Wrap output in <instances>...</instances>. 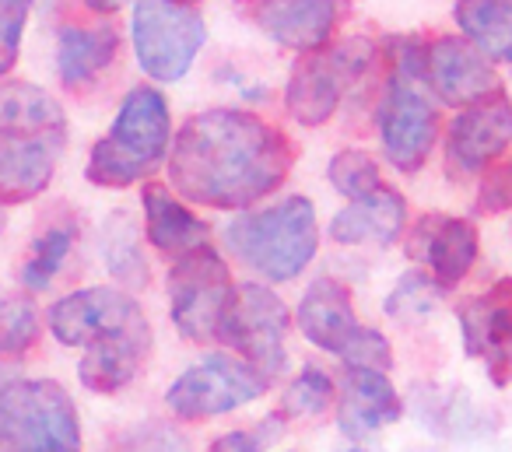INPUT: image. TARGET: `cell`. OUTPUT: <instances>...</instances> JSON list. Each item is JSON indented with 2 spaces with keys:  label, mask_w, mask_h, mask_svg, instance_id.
<instances>
[{
  "label": "cell",
  "mask_w": 512,
  "mask_h": 452,
  "mask_svg": "<svg viewBox=\"0 0 512 452\" xmlns=\"http://www.w3.org/2000/svg\"><path fill=\"white\" fill-rule=\"evenodd\" d=\"M295 165V144L246 109H207L169 148V183L193 204L242 211L271 197Z\"/></svg>",
  "instance_id": "cell-1"
},
{
  "label": "cell",
  "mask_w": 512,
  "mask_h": 452,
  "mask_svg": "<svg viewBox=\"0 0 512 452\" xmlns=\"http://www.w3.org/2000/svg\"><path fill=\"white\" fill-rule=\"evenodd\" d=\"M50 333L64 347H85L78 379L99 396L120 393L137 379L151 351V323L120 288H81L50 305Z\"/></svg>",
  "instance_id": "cell-2"
},
{
  "label": "cell",
  "mask_w": 512,
  "mask_h": 452,
  "mask_svg": "<svg viewBox=\"0 0 512 452\" xmlns=\"http://www.w3.org/2000/svg\"><path fill=\"white\" fill-rule=\"evenodd\" d=\"M172 116L158 88L137 85L127 92L109 134L92 148L85 179L102 190H123L148 179L169 158Z\"/></svg>",
  "instance_id": "cell-3"
},
{
  "label": "cell",
  "mask_w": 512,
  "mask_h": 452,
  "mask_svg": "<svg viewBox=\"0 0 512 452\" xmlns=\"http://www.w3.org/2000/svg\"><path fill=\"white\" fill-rule=\"evenodd\" d=\"M225 246L239 263L267 281H295L320 246L316 207L306 197H285L271 207L228 221Z\"/></svg>",
  "instance_id": "cell-4"
},
{
  "label": "cell",
  "mask_w": 512,
  "mask_h": 452,
  "mask_svg": "<svg viewBox=\"0 0 512 452\" xmlns=\"http://www.w3.org/2000/svg\"><path fill=\"white\" fill-rule=\"evenodd\" d=\"M0 449L81 452L71 393L53 379H8L0 386Z\"/></svg>",
  "instance_id": "cell-5"
},
{
  "label": "cell",
  "mask_w": 512,
  "mask_h": 452,
  "mask_svg": "<svg viewBox=\"0 0 512 452\" xmlns=\"http://www.w3.org/2000/svg\"><path fill=\"white\" fill-rule=\"evenodd\" d=\"M299 330L309 344L320 351L337 354L348 365L362 368H390L393 351L390 340L372 326H362L351 305V291L334 277H320L309 284V291L299 302Z\"/></svg>",
  "instance_id": "cell-6"
},
{
  "label": "cell",
  "mask_w": 512,
  "mask_h": 452,
  "mask_svg": "<svg viewBox=\"0 0 512 452\" xmlns=\"http://www.w3.org/2000/svg\"><path fill=\"white\" fill-rule=\"evenodd\" d=\"M137 64L155 81H179L190 74L200 46H204V18L183 0H137L134 22Z\"/></svg>",
  "instance_id": "cell-7"
},
{
  "label": "cell",
  "mask_w": 512,
  "mask_h": 452,
  "mask_svg": "<svg viewBox=\"0 0 512 452\" xmlns=\"http://www.w3.org/2000/svg\"><path fill=\"white\" fill-rule=\"evenodd\" d=\"M288 305L271 288L256 281L235 284L228 305L221 312L218 340H225L239 358L256 365L267 379L285 372L288 351Z\"/></svg>",
  "instance_id": "cell-8"
},
{
  "label": "cell",
  "mask_w": 512,
  "mask_h": 452,
  "mask_svg": "<svg viewBox=\"0 0 512 452\" xmlns=\"http://www.w3.org/2000/svg\"><path fill=\"white\" fill-rule=\"evenodd\" d=\"M267 386H271V379L256 365H249L246 358L207 354L172 382L165 403L179 421H204V417L228 414V410L260 400Z\"/></svg>",
  "instance_id": "cell-9"
},
{
  "label": "cell",
  "mask_w": 512,
  "mask_h": 452,
  "mask_svg": "<svg viewBox=\"0 0 512 452\" xmlns=\"http://www.w3.org/2000/svg\"><path fill=\"white\" fill-rule=\"evenodd\" d=\"M232 288V270L207 242L176 256L169 270V316L176 330L197 344L214 340Z\"/></svg>",
  "instance_id": "cell-10"
},
{
  "label": "cell",
  "mask_w": 512,
  "mask_h": 452,
  "mask_svg": "<svg viewBox=\"0 0 512 452\" xmlns=\"http://www.w3.org/2000/svg\"><path fill=\"white\" fill-rule=\"evenodd\" d=\"M418 74L400 71L390 78L379 106V137L390 165L400 172H418L439 141V113L418 88Z\"/></svg>",
  "instance_id": "cell-11"
},
{
  "label": "cell",
  "mask_w": 512,
  "mask_h": 452,
  "mask_svg": "<svg viewBox=\"0 0 512 452\" xmlns=\"http://www.w3.org/2000/svg\"><path fill=\"white\" fill-rule=\"evenodd\" d=\"M512 144V102L502 88L484 99L463 106V113L449 123L446 162L456 176H481L484 169L505 155Z\"/></svg>",
  "instance_id": "cell-12"
},
{
  "label": "cell",
  "mask_w": 512,
  "mask_h": 452,
  "mask_svg": "<svg viewBox=\"0 0 512 452\" xmlns=\"http://www.w3.org/2000/svg\"><path fill=\"white\" fill-rule=\"evenodd\" d=\"M67 130L0 127V204H25L50 186Z\"/></svg>",
  "instance_id": "cell-13"
},
{
  "label": "cell",
  "mask_w": 512,
  "mask_h": 452,
  "mask_svg": "<svg viewBox=\"0 0 512 452\" xmlns=\"http://www.w3.org/2000/svg\"><path fill=\"white\" fill-rule=\"evenodd\" d=\"M421 81L446 106H470L498 88L491 57H484L467 36H439L421 50Z\"/></svg>",
  "instance_id": "cell-14"
},
{
  "label": "cell",
  "mask_w": 512,
  "mask_h": 452,
  "mask_svg": "<svg viewBox=\"0 0 512 452\" xmlns=\"http://www.w3.org/2000/svg\"><path fill=\"white\" fill-rule=\"evenodd\" d=\"M460 330L470 358L484 361L498 386L512 382V281H495L484 295L463 302Z\"/></svg>",
  "instance_id": "cell-15"
},
{
  "label": "cell",
  "mask_w": 512,
  "mask_h": 452,
  "mask_svg": "<svg viewBox=\"0 0 512 452\" xmlns=\"http://www.w3.org/2000/svg\"><path fill=\"white\" fill-rule=\"evenodd\" d=\"M242 8L267 39L299 53L327 46L341 18V0H242Z\"/></svg>",
  "instance_id": "cell-16"
},
{
  "label": "cell",
  "mask_w": 512,
  "mask_h": 452,
  "mask_svg": "<svg viewBox=\"0 0 512 452\" xmlns=\"http://www.w3.org/2000/svg\"><path fill=\"white\" fill-rule=\"evenodd\" d=\"M407 253L418 263H425L428 274L442 284L453 288L474 270L477 253H481V239L477 228L467 218H449V214H425L418 225L411 228L407 239Z\"/></svg>",
  "instance_id": "cell-17"
},
{
  "label": "cell",
  "mask_w": 512,
  "mask_h": 452,
  "mask_svg": "<svg viewBox=\"0 0 512 452\" xmlns=\"http://www.w3.org/2000/svg\"><path fill=\"white\" fill-rule=\"evenodd\" d=\"M400 403L393 382L383 368L348 365L341 379V407H337V428L348 438H365L386 424L400 421Z\"/></svg>",
  "instance_id": "cell-18"
},
{
  "label": "cell",
  "mask_w": 512,
  "mask_h": 452,
  "mask_svg": "<svg viewBox=\"0 0 512 452\" xmlns=\"http://www.w3.org/2000/svg\"><path fill=\"white\" fill-rule=\"evenodd\" d=\"M407 225V200L393 186H379L369 197H358L334 214L330 239L341 246H393Z\"/></svg>",
  "instance_id": "cell-19"
},
{
  "label": "cell",
  "mask_w": 512,
  "mask_h": 452,
  "mask_svg": "<svg viewBox=\"0 0 512 452\" xmlns=\"http://www.w3.org/2000/svg\"><path fill=\"white\" fill-rule=\"evenodd\" d=\"M348 78H344L341 64L334 53H309L295 64L292 81H288V113L292 120H299L302 127H320L337 113Z\"/></svg>",
  "instance_id": "cell-20"
},
{
  "label": "cell",
  "mask_w": 512,
  "mask_h": 452,
  "mask_svg": "<svg viewBox=\"0 0 512 452\" xmlns=\"http://www.w3.org/2000/svg\"><path fill=\"white\" fill-rule=\"evenodd\" d=\"M141 204H144V232H148V242L158 253L183 256L207 242V225L190 207L179 204V197L169 186L144 183Z\"/></svg>",
  "instance_id": "cell-21"
},
{
  "label": "cell",
  "mask_w": 512,
  "mask_h": 452,
  "mask_svg": "<svg viewBox=\"0 0 512 452\" xmlns=\"http://www.w3.org/2000/svg\"><path fill=\"white\" fill-rule=\"evenodd\" d=\"M120 53V32L113 25H67L57 36V71L64 85H85L102 74Z\"/></svg>",
  "instance_id": "cell-22"
},
{
  "label": "cell",
  "mask_w": 512,
  "mask_h": 452,
  "mask_svg": "<svg viewBox=\"0 0 512 452\" xmlns=\"http://www.w3.org/2000/svg\"><path fill=\"white\" fill-rule=\"evenodd\" d=\"M456 25L484 57L512 64V0H456Z\"/></svg>",
  "instance_id": "cell-23"
},
{
  "label": "cell",
  "mask_w": 512,
  "mask_h": 452,
  "mask_svg": "<svg viewBox=\"0 0 512 452\" xmlns=\"http://www.w3.org/2000/svg\"><path fill=\"white\" fill-rule=\"evenodd\" d=\"M0 127L67 130L64 109L50 92L29 81H11L0 88Z\"/></svg>",
  "instance_id": "cell-24"
},
{
  "label": "cell",
  "mask_w": 512,
  "mask_h": 452,
  "mask_svg": "<svg viewBox=\"0 0 512 452\" xmlns=\"http://www.w3.org/2000/svg\"><path fill=\"white\" fill-rule=\"evenodd\" d=\"M74 239H78V225L74 221H57L50 225L29 249V260L22 263V284L29 291H43L60 274L64 260L71 256Z\"/></svg>",
  "instance_id": "cell-25"
},
{
  "label": "cell",
  "mask_w": 512,
  "mask_h": 452,
  "mask_svg": "<svg viewBox=\"0 0 512 452\" xmlns=\"http://www.w3.org/2000/svg\"><path fill=\"white\" fill-rule=\"evenodd\" d=\"M102 253H106V267L116 281L123 284H148V263L141 256V242H137V232L127 218H113L106 228V239H102Z\"/></svg>",
  "instance_id": "cell-26"
},
{
  "label": "cell",
  "mask_w": 512,
  "mask_h": 452,
  "mask_svg": "<svg viewBox=\"0 0 512 452\" xmlns=\"http://www.w3.org/2000/svg\"><path fill=\"white\" fill-rule=\"evenodd\" d=\"M39 340V312L29 295L0 291V354H25Z\"/></svg>",
  "instance_id": "cell-27"
},
{
  "label": "cell",
  "mask_w": 512,
  "mask_h": 452,
  "mask_svg": "<svg viewBox=\"0 0 512 452\" xmlns=\"http://www.w3.org/2000/svg\"><path fill=\"white\" fill-rule=\"evenodd\" d=\"M334 382L323 368L306 365L292 379V386L285 389V400H281V414L285 417H320L323 410L334 403Z\"/></svg>",
  "instance_id": "cell-28"
},
{
  "label": "cell",
  "mask_w": 512,
  "mask_h": 452,
  "mask_svg": "<svg viewBox=\"0 0 512 452\" xmlns=\"http://www.w3.org/2000/svg\"><path fill=\"white\" fill-rule=\"evenodd\" d=\"M442 291L446 288H442L432 274L414 270V274L400 277V284L390 291V298H386V312H390L393 319H421L439 305Z\"/></svg>",
  "instance_id": "cell-29"
},
{
  "label": "cell",
  "mask_w": 512,
  "mask_h": 452,
  "mask_svg": "<svg viewBox=\"0 0 512 452\" xmlns=\"http://www.w3.org/2000/svg\"><path fill=\"white\" fill-rule=\"evenodd\" d=\"M327 176H330V183H334V190L344 193V197H351V200L369 197L372 190L383 186L376 158L365 155V151H341V155H334L330 158Z\"/></svg>",
  "instance_id": "cell-30"
},
{
  "label": "cell",
  "mask_w": 512,
  "mask_h": 452,
  "mask_svg": "<svg viewBox=\"0 0 512 452\" xmlns=\"http://www.w3.org/2000/svg\"><path fill=\"white\" fill-rule=\"evenodd\" d=\"M25 18H29V4L0 0V78L11 74V67L18 64V46H22Z\"/></svg>",
  "instance_id": "cell-31"
},
{
  "label": "cell",
  "mask_w": 512,
  "mask_h": 452,
  "mask_svg": "<svg viewBox=\"0 0 512 452\" xmlns=\"http://www.w3.org/2000/svg\"><path fill=\"white\" fill-rule=\"evenodd\" d=\"M113 452H193L183 431L169 428V424H148V428L134 431L123 442L113 445Z\"/></svg>",
  "instance_id": "cell-32"
},
{
  "label": "cell",
  "mask_w": 512,
  "mask_h": 452,
  "mask_svg": "<svg viewBox=\"0 0 512 452\" xmlns=\"http://www.w3.org/2000/svg\"><path fill=\"white\" fill-rule=\"evenodd\" d=\"M477 207H481L484 214H502L512 207V158L509 162H498V165H491V169H484Z\"/></svg>",
  "instance_id": "cell-33"
},
{
  "label": "cell",
  "mask_w": 512,
  "mask_h": 452,
  "mask_svg": "<svg viewBox=\"0 0 512 452\" xmlns=\"http://www.w3.org/2000/svg\"><path fill=\"white\" fill-rule=\"evenodd\" d=\"M211 452H264V442L256 431H228V435L214 438Z\"/></svg>",
  "instance_id": "cell-34"
},
{
  "label": "cell",
  "mask_w": 512,
  "mask_h": 452,
  "mask_svg": "<svg viewBox=\"0 0 512 452\" xmlns=\"http://www.w3.org/2000/svg\"><path fill=\"white\" fill-rule=\"evenodd\" d=\"M85 4L95 11H102V15H113V11L123 8V0H85Z\"/></svg>",
  "instance_id": "cell-35"
},
{
  "label": "cell",
  "mask_w": 512,
  "mask_h": 452,
  "mask_svg": "<svg viewBox=\"0 0 512 452\" xmlns=\"http://www.w3.org/2000/svg\"><path fill=\"white\" fill-rule=\"evenodd\" d=\"M4 382H8V372H4V361H0V386H4Z\"/></svg>",
  "instance_id": "cell-36"
},
{
  "label": "cell",
  "mask_w": 512,
  "mask_h": 452,
  "mask_svg": "<svg viewBox=\"0 0 512 452\" xmlns=\"http://www.w3.org/2000/svg\"><path fill=\"white\" fill-rule=\"evenodd\" d=\"M0 232H4V204H0Z\"/></svg>",
  "instance_id": "cell-37"
},
{
  "label": "cell",
  "mask_w": 512,
  "mask_h": 452,
  "mask_svg": "<svg viewBox=\"0 0 512 452\" xmlns=\"http://www.w3.org/2000/svg\"><path fill=\"white\" fill-rule=\"evenodd\" d=\"M18 4H32V0H18Z\"/></svg>",
  "instance_id": "cell-38"
},
{
  "label": "cell",
  "mask_w": 512,
  "mask_h": 452,
  "mask_svg": "<svg viewBox=\"0 0 512 452\" xmlns=\"http://www.w3.org/2000/svg\"><path fill=\"white\" fill-rule=\"evenodd\" d=\"M348 452H365V449H348Z\"/></svg>",
  "instance_id": "cell-39"
},
{
  "label": "cell",
  "mask_w": 512,
  "mask_h": 452,
  "mask_svg": "<svg viewBox=\"0 0 512 452\" xmlns=\"http://www.w3.org/2000/svg\"><path fill=\"white\" fill-rule=\"evenodd\" d=\"M183 4H193V0H183Z\"/></svg>",
  "instance_id": "cell-40"
},
{
  "label": "cell",
  "mask_w": 512,
  "mask_h": 452,
  "mask_svg": "<svg viewBox=\"0 0 512 452\" xmlns=\"http://www.w3.org/2000/svg\"><path fill=\"white\" fill-rule=\"evenodd\" d=\"M0 452H8V449H0Z\"/></svg>",
  "instance_id": "cell-41"
}]
</instances>
